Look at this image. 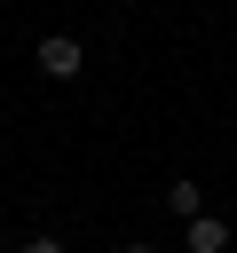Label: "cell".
<instances>
[{"label":"cell","mask_w":237,"mask_h":253,"mask_svg":"<svg viewBox=\"0 0 237 253\" xmlns=\"http://www.w3.org/2000/svg\"><path fill=\"white\" fill-rule=\"evenodd\" d=\"M32 63H40L47 79H79V63H87V55H79V40H71V32H47V40L32 47Z\"/></svg>","instance_id":"1"},{"label":"cell","mask_w":237,"mask_h":253,"mask_svg":"<svg viewBox=\"0 0 237 253\" xmlns=\"http://www.w3.org/2000/svg\"><path fill=\"white\" fill-rule=\"evenodd\" d=\"M190 253H229V221L221 213H198L190 221Z\"/></svg>","instance_id":"2"},{"label":"cell","mask_w":237,"mask_h":253,"mask_svg":"<svg viewBox=\"0 0 237 253\" xmlns=\"http://www.w3.org/2000/svg\"><path fill=\"white\" fill-rule=\"evenodd\" d=\"M166 206H174L182 221H198V213H205V190H198V182H174V190H166Z\"/></svg>","instance_id":"3"},{"label":"cell","mask_w":237,"mask_h":253,"mask_svg":"<svg viewBox=\"0 0 237 253\" xmlns=\"http://www.w3.org/2000/svg\"><path fill=\"white\" fill-rule=\"evenodd\" d=\"M24 253H63V245H55V237H32V245H24Z\"/></svg>","instance_id":"4"},{"label":"cell","mask_w":237,"mask_h":253,"mask_svg":"<svg viewBox=\"0 0 237 253\" xmlns=\"http://www.w3.org/2000/svg\"><path fill=\"white\" fill-rule=\"evenodd\" d=\"M118 253H158V245H118Z\"/></svg>","instance_id":"5"}]
</instances>
